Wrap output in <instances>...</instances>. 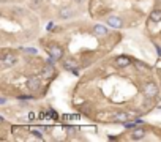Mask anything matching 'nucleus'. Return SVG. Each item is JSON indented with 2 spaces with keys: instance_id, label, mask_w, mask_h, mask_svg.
Segmentation results:
<instances>
[{
  "instance_id": "f257e3e1",
  "label": "nucleus",
  "mask_w": 161,
  "mask_h": 142,
  "mask_svg": "<svg viewBox=\"0 0 161 142\" xmlns=\"http://www.w3.org/2000/svg\"><path fill=\"white\" fill-rule=\"evenodd\" d=\"M142 90H144V93H145L147 98H155L156 95H158V85H156L155 82H152V81H147V82L144 84Z\"/></svg>"
},
{
  "instance_id": "f03ea898",
  "label": "nucleus",
  "mask_w": 161,
  "mask_h": 142,
  "mask_svg": "<svg viewBox=\"0 0 161 142\" xmlns=\"http://www.w3.org/2000/svg\"><path fill=\"white\" fill-rule=\"evenodd\" d=\"M73 16H76V10L71 7H62L59 10V19H71Z\"/></svg>"
},
{
  "instance_id": "7ed1b4c3",
  "label": "nucleus",
  "mask_w": 161,
  "mask_h": 142,
  "mask_svg": "<svg viewBox=\"0 0 161 142\" xmlns=\"http://www.w3.org/2000/svg\"><path fill=\"white\" fill-rule=\"evenodd\" d=\"M27 88L32 92H38L41 88V79L38 76H30L27 79Z\"/></svg>"
},
{
  "instance_id": "20e7f679",
  "label": "nucleus",
  "mask_w": 161,
  "mask_h": 142,
  "mask_svg": "<svg viewBox=\"0 0 161 142\" xmlns=\"http://www.w3.org/2000/svg\"><path fill=\"white\" fill-rule=\"evenodd\" d=\"M16 62H17V57H16V55L7 54V55L2 57V60H0V65H2V68H10V66H13Z\"/></svg>"
},
{
  "instance_id": "39448f33",
  "label": "nucleus",
  "mask_w": 161,
  "mask_h": 142,
  "mask_svg": "<svg viewBox=\"0 0 161 142\" xmlns=\"http://www.w3.org/2000/svg\"><path fill=\"white\" fill-rule=\"evenodd\" d=\"M48 51H49V54H51L52 57H55L57 60H60V59L63 57V49H62L59 44H55V43H52V44L48 47Z\"/></svg>"
},
{
  "instance_id": "423d86ee",
  "label": "nucleus",
  "mask_w": 161,
  "mask_h": 142,
  "mask_svg": "<svg viewBox=\"0 0 161 142\" xmlns=\"http://www.w3.org/2000/svg\"><path fill=\"white\" fill-rule=\"evenodd\" d=\"M106 22H107V26H111V27H114V29H122V27H123V21H122V17H119V16H109V17L106 19Z\"/></svg>"
},
{
  "instance_id": "0eeeda50",
  "label": "nucleus",
  "mask_w": 161,
  "mask_h": 142,
  "mask_svg": "<svg viewBox=\"0 0 161 142\" xmlns=\"http://www.w3.org/2000/svg\"><path fill=\"white\" fill-rule=\"evenodd\" d=\"M145 134H147L145 128H142V126H141V128H136V126H134L130 136H131V139H133V140H141V139H144V137H145Z\"/></svg>"
},
{
  "instance_id": "6e6552de",
  "label": "nucleus",
  "mask_w": 161,
  "mask_h": 142,
  "mask_svg": "<svg viewBox=\"0 0 161 142\" xmlns=\"http://www.w3.org/2000/svg\"><path fill=\"white\" fill-rule=\"evenodd\" d=\"M114 63H116V66H119V68H126V66L131 65V59L126 57V55H119Z\"/></svg>"
},
{
  "instance_id": "1a4fd4ad",
  "label": "nucleus",
  "mask_w": 161,
  "mask_h": 142,
  "mask_svg": "<svg viewBox=\"0 0 161 142\" xmlns=\"http://www.w3.org/2000/svg\"><path fill=\"white\" fill-rule=\"evenodd\" d=\"M93 33H95L97 36H106L109 32H107V29H106L104 26H101V24H97V26L93 27Z\"/></svg>"
},
{
  "instance_id": "9d476101",
  "label": "nucleus",
  "mask_w": 161,
  "mask_h": 142,
  "mask_svg": "<svg viewBox=\"0 0 161 142\" xmlns=\"http://www.w3.org/2000/svg\"><path fill=\"white\" fill-rule=\"evenodd\" d=\"M63 66H65L66 69H71V71H76V69H78V63H76V60H73V59H65V60H63Z\"/></svg>"
},
{
  "instance_id": "9b49d317",
  "label": "nucleus",
  "mask_w": 161,
  "mask_h": 142,
  "mask_svg": "<svg viewBox=\"0 0 161 142\" xmlns=\"http://www.w3.org/2000/svg\"><path fill=\"white\" fill-rule=\"evenodd\" d=\"M112 120H116V122H125L128 120V114L126 112H116L112 115Z\"/></svg>"
},
{
  "instance_id": "f8f14e48",
  "label": "nucleus",
  "mask_w": 161,
  "mask_h": 142,
  "mask_svg": "<svg viewBox=\"0 0 161 142\" xmlns=\"http://www.w3.org/2000/svg\"><path fill=\"white\" fill-rule=\"evenodd\" d=\"M150 19H152L153 22H159V21H161V10H153V11L150 13Z\"/></svg>"
},
{
  "instance_id": "ddd939ff",
  "label": "nucleus",
  "mask_w": 161,
  "mask_h": 142,
  "mask_svg": "<svg viewBox=\"0 0 161 142\" xmlns=\"http://www.w3.org/2000/svg\"><path fill=\"white\" fill-rule=\"evenodd\" d=\"M52 73H54V65L48 63V65L43 68V74H44V76H51Z\"/></svg>"
},
{
  "instance_id": "4468645a",
  "label": "nucleus",
  "mask_w": 161,
  "mask_h": 142,
  "mask_svg": "<svg viewBox=\"0 0 161 142\" xmlns=\"http://www.w3.org/2000/svg\"><path fill=\"white\" fill-rule=\"evenodd\" d=\"M27 54H38V51L36 49H30V47H26V49H24Z\"/></svg>"
},
{
  "instance_id": "2eb2a0df",
  "label": "nucleus",
  "mask_w": 161,
  "mask_h": 142,
  "mask_svg": "<svg viewBox=\"0 0 161 142\" xmlns=\"http://www.w3.org/2000/svg\"><path fill=\"white\" fill-rule=\"evenodd\" d=\"M134 122H136V125H142L144 123V120H141V118H136Z\"/></svg>"
},
{
  "instance_id": "dca6fc26",
  "label": "nucleus",
  "mask_w": 161,
  "mask_h": 142,
  "mask_svg": "<svg viewBox=\"0 0 161 142\" xmlns=\"http://www.w3.org/2000/svg\"><path fill=\"white\" fill-rule=\"evenodd\" d=\"M155 47H156V51H158V55H159V57H161V47H159V46H158V44H155Z\"/></svg>"
},
{
  "instance_id": "f3484780",
  "label": "nucleus",
  "mask_w": 161,
  "mask_h": 142,
  "mask_svg": "<svg viewBox=\"0 0 161 142\" xmlns=\"http://www.w3.org/2000/svg\"><path fill=\"white\" fill-rule=\"evenodd\" d=\"M33 136H35V137H38V139H43V136H41L40 133H33Z\"/></svg>"
},
{
  "instance_id": "a211bd4d",
  "label": "nucleus",
  "mask_w": 161,
  "mask_h": 142,
  "mask_svg": "<svg viewBox=\"0 0 161 142\" xmlns=\"http://www.w3.org/2000/svg\"><path fill=\"white\" fill-rule=\"evenodd\" d=\"M74 2H76V3H79V5H81V3H84V2H85V0H74Z\"/></svg>"
},
{
  "instance_id": "6ab92c4d",
  "label": "nucleus",
  "mask_w": 161,
  "mask_h": 142,
  "mask_svg": "<svg viewBox=\"0 0 161 142\" xmlns=\"http://www.w3.org/2000/svg\"><path fill=\"white\" fill-rule=\"evenodd\" d=\"M156 2H158V3H161V0H156Z\"/></svg>"
}]
</instances>
